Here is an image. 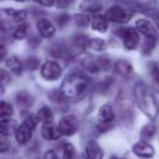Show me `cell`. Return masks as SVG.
I'll use <instances>...</instances> for the list:
<instances>
[{"instance_id":"obj_8","label":"cell","mask_w":159,"mask_h":159,"mask_svg":"<svg viewBox=\"0 0 159 159\" xmlns=\"http://www.w3.org/2000/svg\"><path fill=\"white\" fill-rule=\"evenodd\" d=\"M40 75L46 81H57L62 75V69L56 61H47L40 68Z\"/></svg>"},{"instance_id":"obj_3","label":"cell","mask_w":159,"mask_h":159,"mask_svg":"<svg viewBox=\"0 0 159 159\" xmlns=\"http://www.w3.org/2000/svg\"><path fill=\"white\" fill-rule=\"evenodd\" d=\"M38 119L36 116L30 115L26 117V119H24V121L19 125L18 130H16V139L18 141L19 144L21 145H26L32 139L33 135V130L37 125Z\"/></svg>"},{"instance_id":"obj_6","label":"cell","mask_w":159,"mask_h":159,"mask_svg":"<svg viewBox=\"0 0 159 159\" xmlns=\"http://www.w3.org/2000/svg\"><path fill=\"white\" fill-rule=\"evenodd\" d=\"M105 16L107 18V20L111 21V22L124 24V23L130 21L131 16H132V12L120 7V6H112L107 10Z\"/></svg>"},{"instance_id":"obj_20","label":"cell","mask_w":159,"mask_h":159,"mask_svg":"<svg viewBox=\"0 0 159 159\" xmlns=\"http://www.w3.org/2000/svg\"><path fill=\"white\" fill-rule=\"evenodd\" d=\"M87 48L94 51H102L107 48V43L102 38H93V39H89Z\"/></svg>"},{"instance_id":"obj_24","label":"cell","mask_w":159,"mask_h":159,"mask_svg":"<svg viewBox=\"0 0 159 159\" xmlns=\"http://www.w3.org/2000/svg\"><path fill=\"white\" fill-rule=\"evenodd\" d=\"M13 113V108L10 104L6 102H0V116H1V119H10V117Z\"/></svg>"},{"instance_id":"obj_10","label":"cell","mask_w":159,"mask_h":159,"mask_svg":"<svg viewBox=\"0 0 159 159\" xmlns=\"http://www.w3.org/2000/svg\"><path fill=\"white\" fill-rule=\"evenodd\" d=\"M137 32L142 33L143 35L146 36V38H152V39H157V31L155 29L154 24L149 22L148 20L145 19H139L135 23Z\"/></svg>"},{"instance_id":"obj_19","label":"cell","mask_w":159,"mask_h":159,"mask_svg":"<svg viewBox=\"0 0 159 159\" xmlns=\"http://www.w3.org/2000/svg\"><path fill=\"white\" fill-rule=\"evenodd\" d=\"M81 9L85 12H91V13H95V12H99L102 9V5L98 1H83L80 5Z\"/></svg>"},{"instance_id":"obj_21","label":"cell","mask_w":159,"mask_h":159,"mask_svg":"<svg viewBox=\"0 0 159 159\" xmlns=\"http://www.w3.org/2000/svg\"><path fill=\"white\" fill-rule=\"evenodd\" d=\"M27 33H29V25L25 24V23H22L19 26H16L13 31V37L18 40L24 39L25 37L27 36Z\"/></svg>"},{"instance_id":"obj_18","label":"cell","mask_w":159,"mask_h":159,"mask_svg":"<svg viewBox=\"0 0 159 159\" xmlns=\"http://www.w3.org/2000/svg\"><path fill=\"white\" fill-rule=\"evenodd\" d=\"M6 66L9 69L11 72H13L14 74H20L22 72L23 69V64L21 62V60L16 57H10L9 59L6 62Z\"/></svg>"},{"instance_id":"obj_36","label":"cell","mask_w":159,"mask_h":159,"mask_svg":"<svg viewBox=\"0 0 159 159\" xmlns=\"http://www.w3.org/2000/svg\"><path fill=\"white\" fill-rule=\"evenodd\" d=\"M40 6H44V7H51V6L55 5V2L52 1H42V2H38Z\"/></svg>"},{"instance_id":"obj_37","label":"cell","mask_w":159,"mask_h":159,"mask_svg":"<svg viewBox=\"0 0 159 159\" xmlns=\"http://www.w3.org/2000/svg\"><path fill=\"white\" fill-rule=\"evenodd\" d=\"M55 5L57 6L58 8H64L69 5V2H66V1H59V2H56Z\"/></svg>"},{"instance_id":"obj_35","label":"cell","mask_w":159,"mask_h":159,"mask_svg":"<svg viewBox=\"0 0 159 159\" xmlns=\"http://www.w3.org/2000/svg\"><path fill=\"white\" fill-rule=\"evenodd\" d=\"M150 16L154 19L155 24H156L157 27L159 29V10H154L152 12H150Z\"/></svg>"},{"instance_id":"obj_39","label":"cell","mask_w":159,"mask_h":159,"mask_svg":"<svg viewBox=\"0 0 159 159\" xmlns=\"http://www.w3.org/2000/svg\"><path fill=\"white\" fill-rule=\"evenodd\" d=\"M154 87H155V91L159 94V82H154Z\"/></svg>"},{"instance_id":"obj_16","label":"cell","mask_w":159,"mask_h":159,"mask_svg":"<svg viewBox=\"0 0 159 159\" xmlns=\"http://www.w3.org/2000/svg\"><path fill=\"white\" fill-rule=\"evenodd\" d=\"M36 117L38 119V122H43V124L52 123L53 118H55L52 110L48 106H43L42 108H39V110L36 113Z\"/></svg>"},{"instance_id":"obj_4","label":"cell","mask_w":159,"mask_h":159,"mask_svg":"<svg viewBox=\"0 0 159 159\" xmlns=\"http://www.w3.org/2000/svg\"><path fill=\"white\" fill-rule=\"evenodd\" d=\"M117 35L121 38L123 46L129 50H133L137 47L139 42V33H137L136 29L133 27H120L117 30Z\"/></svg>"},{"instance_id":"obj_7","label":"cell","mask_w":159,"mask_h":159,"mask_svg":"<svg viewBox=\"0 0 159 159\" xmlns=\"http://www.w3.org/2000/svg\"><path fill=\"white\" fill-rule=\"evenodd\" d=\"M58 129H59L61 135L72 136L79 130V121L73 116H64L59 120Z\"/></svg>"},{"instance_id":"obj_1","label":"cell","mask_w":159,"mask_h":159,"mask_svg":"<svg viewBox=\"0 0 159 159\" xmlns=\"http://www.w3.org/2000/svg\"><path fill=\"white\" fill-rule=\"evenodd\" d=\"M133 94L137 107L143 111L144 115L152 120L156 119L159 111L158 104L147 85L144 82H137L134 86Z\"/></svg>"},{"instance_id":"obj_11","label":"cell","mask_w":159,"mask_h":159,"mask_svg":"<svg viewBox=\"0 0 159 159\" xmlns=\"http://www.w3.org/2000/svg\"><path fill=\"white\" fill-rule=\"evenodd\" d=\"M104 152L99 144L95 141H91L85 146L84 159H102Z\"/></svg>"},{"instance_id":"obj_2","label":"cell","mask_w":159,"mask_h":159,"mask_svg":"<svg viewBox=\"0 0 159 159\" xmlns=\"http://www.w3.org/2000/svg\"><path fill=\"white\" fill-rule=\"evenodd\" d=\"M87 87V79L81 73L69 74L61 84L60 93L64 98L73 99L81 96Z\"/></svg>"},{"instance_id":"obj_28","label":"cell","mask_w":159,"mask_h":159,"mask_svg":"<svg viewBox=\"0 0 159 159\" xmlns=\"http://www.w3.org/2000/svg\"><path fill=\"white\" fill-rule=\"evenodd\" d=\"M156 40L157 39H152V38H146L143 44V47H142V51H143L144 55H149L154 50L155 46H156Z\"/></svg>"},{"instance_id":"obj_27","label":"cell","mask_w":159,"mask_h":159,"mask_svg":"<svg viewBox=\"0 0 159 159\" xmlns=\"http://www.w3.org/2000/svg\"><path fill=\"white\" fill-rule=\"evenodd\" d=\"M73 43L75 46L80 47V48H84V47H87L89 39L85 34H76L73 38Z\"/></svg>"},{"instance_id":"obj_25","label":"cell","mask_w":159,"mask_h":159,"mask_svg":"<svg viewBox=\"0 0 159 159\" xmlns=\"http://www.w3.org/2000/svg\"><path fill=\"white\" fill-rule=\"evenodd\" d=\"M7 13L9 14V16H11L12 18L14 19V21H16V22H23V21L26 20V16H27V12L24 11V10L16 11V10L9 9V10H7Z\"/></svg>"},{"instance_id":"obj_15","label":"cell","mask_w":159,"mask_h":159,"mask_svg":"<svg viewBox=\"0 0 159 159\" xmlns=\"http://www.w3.org/2000/svg\"><path fill=\"white\" fill-rule=\"evenodd\" d=\"M115 69L118 74H120L121 76L124 77H129L133 73V66L128 60H123V59L118 60L115 63Z\"/></svg>"},{"instance_id":"obj_31","label":"cell","mask_w":159,"mask_h":159,"mask_svg":"<svg viewBox=\"0 0 159 159\" xmlns=\"http://www.w3.org/2000/svg\"><path fill=\"white\" fill-rule=\"evenodd\" d=\"M38 64H39V61H38L37 58L35 57H30L27 58L26 60V68L29 69L30 71H34L37 69Z\"/></svg>"},{"instance_id":"obj_32","label":"cell","mask_w":159,"mask_h":159,"mask_svg":"<svg viewBox=\"0 0 159 159\" xmlns=\"http://www.w3.org/2000/svg\"><path fill=\"white\" fill-rule=\"evenodd\" d=\"M10 148V143L9 141H7L5 136H1V143H0V152H6L7 150H9Z\"/></svg>"},{"instance_id":"obj_12","label":"cell","mask_w":159,"mask_h":159,"mask_svg":"<svg viewBox=\"0 0 159 159\" xmlns=\"http://www.w3.org/2000/svg\"><path fill=\"white\" fill-rule=\"evenodd\" d=\"M37 26V31L40 34V36L44 38H50L55 35L56 33V27L53 24L47 19H39L36 23Z\"/></svg>"},{"instance_id":"obj_33","label":"cell","mask_w":159,"mask_h":159,"mask_svg":"<svg viewBox=\"0 0 159 159\" xmlns=\"http://www.w3.org/2000/svg\"><path fill=\"white\" fill-rule=\"evenodd\" d=\"M69 20H70V16H69L68 14H61V16H59L57 18V22L60 26H63Z\"/></svg>"},{"instance_id":"obj_23","label":"cell","mask_w":159,"mask_h":159,"mask_svg":"<svg viewBox=\"0 0 159 159\" xmlns=\"http://www.w3.org/2000/svg\"><path fill=\"white\" fill-rule=\"evenodd\" d=\"M155 133H156V126L154 125V124H147V125H145L143 129H142L141 131V137L143 141H148V139H150L152 136L155 135Z\"/></svg>"},{"instance_id":"obj_5","label":"cell","mask_w":159,"mask_h":159,"mask_svg":"<svg viewBox=\"0 0 159 159\" xmlns=\"http://www.w3.org/2000/svg\"><path fill=\"white\" fill-rule=\"evenodd\" d=\"M113 120H115V112H113L112 107L109 104L102 105L99 108V110H98V117H97L98 129L102 132L107 131L108 129L111 128Z\"/></svg>"},{"instance_id":"obj_9","label":"cell","mask_w":159,"mask_h":159,"mask_svg":"<svg viewBox=\"0 0 159 159\" xmlns=\"http://www.w3.org/2000/svg\"><path fill=\"white\" fill-rule=\"evenodd\" d=\"M132 152L134 155H136L139 158L149 159L155 155V149L148 142L139 141L135 143L132 147Z\"/></svg>"},{"instance_id":"obj_30","label":"cell","mask_w":159,"mask_h":159,"mask_svg":"<svg viewBox=\"0 0 159 159\" xmlns=\"http://www.w3.org/2000/svg\"><path fill=\"white\" fill-rule=\"evenodd\" d=\"M75 23L81 27H86L89 23V18L85 14H77L75 16Z\"/></svg>"},{"instance_id":"obj_17","label":"cell","mask_w":159,"mask_h":159,"mask_svg":"<svg viewBox=\"0 0 159 159\" xmlns=\"http://www.w3.org/2000/svg\"><path fill=\"white\" fill-rule=\"evenodd\" d=\"M91 25L94 31H98L104 33V32H106L108 30V20L104 16H96L92 19Z\"/></svg>"},{"instance_id":"obj_29","label":"cell","mask_w":159,"mask_h":159,"mask_svg":"<svg viewBox=\"0 0 159 159\" xmlns=\"http://www.w3.org/2000/svg\"><path fill=\"white\" fill-rule=\"evenodd\" d=\"M148 70H149V74L152 77L154 82H159V66L156 62H150L148 64Z\"/></svg>"},{"instance_id":"obj_38","label":"cell","mask_w":159,"mask_h":159,"mask_svg":"<svg viewBox=\"0 0 159 159\" xmlns=\"http://www.w3.org/2000/svg\"><path fill=\"white\" fill-rule=\"evenodd\" d=\"M0 52H1V55H0V59L2 60L6 56V48H5L3 45H1V47H0Z\"/></svg>"},{"instance_id":"obj_13","label":"cell","mask_w":159,"mask_h":159,"mask_svg":"<svg viewBox=\"0 0 159 159\" xmlns=\"http://www.w3.org/2000/svg\"><path fill=\"white\" fill-rule=\"evenodd\" d=\"M18 123L13 119H1L0 122V131H1V136H10L12 134H16L18 130Z\"/></svg>"},{"instance_id":"obj_22","label":"cell","mask_w":159,"mask_h":159,"mask_svg":"<svg viewBox=\"0 0 159 159\" xmlns=\"http://www.w3.org/2000/svg\"><path fill=\"white\" fill-rule=\"evenodd\" d=\"M33 102V98L26 92H21L16 95V102L20 105L21 107H30Z\"/></svg>"},{"instance_id":"obj_34","label":"cell","mask_w":159,"mask_h":159,"mask_svg":"<svg viewBox=\"0 0 159 159\" xmlns=\"http://www.w3.org/2000/svg\"><path fill=\"white\" fill-rule=\"evenodd\" d=\"M44 159H59V157H58V154L55 152V150L50 149V150H47V152H45Z\"/></svg>"},{"instance_id":"obj_14","label":"cell","mask_w":159,"mask_h":159,"mask_svg":"<svg viewBox=\"0 0 159 159\" xmlns=\"http://www.w3.org/2000/svg\"><path fill=\"white\" fill-rule=\"evenodd\" d=\"M42 136L44 137L46 141H57V139L61 136V133H60L58 126L53 125L52 123L43 124Z\"/></svg>"},{"instance_id":"obj_40","label":"cell","mask_w":159,"mask_h":159,"mask_svg":"<svg viewBox=\"0 0 159 159\" xmlns=\"http://www.w3.org/2000/svg\"><path fill=\"white\" fill-rule=\"evenodd\" d=\"M110 159H125V158H119V157H117V156H113V157H111Z\"/></svg>"},{"instance_id":"obj_26","label":"cell","mask_w":159,"mask_h":159,"mask_svg":"<svg viewBox=\"0 0 159 159\" xmlns=\"http://www.w3.org/2000/svg\"><path fill=\"white\" fill-rule=\"evenodd\" d=\"M75 155L74 146L71 143H64L62 145V156L63 159H73Z\"/></svg>"}]
</instances>
